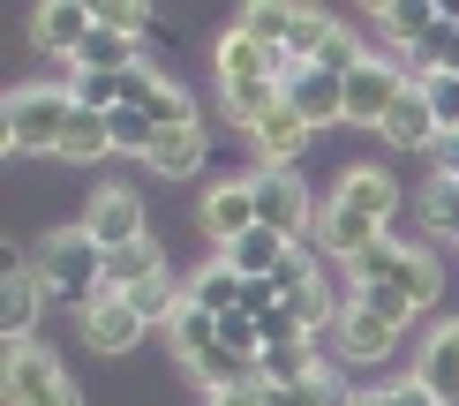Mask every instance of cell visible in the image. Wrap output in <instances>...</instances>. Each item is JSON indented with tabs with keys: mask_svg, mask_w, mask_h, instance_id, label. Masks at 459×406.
I'll use <instances>...</instances> for the list:
<instances>
[{
	"mask_svg": "<svg viewBox=\"0 0 459 406\" xmlns=\"http://www.w3.org/2000/svg\"><path fill=\"white\" fill-rule=\"evenodd\" d=\"M241 286H248V279L219 256L212 271H196V279H188V301H196V308H212V316H226V308H241Z\"/></svg>",
	"mask_w": 459,
	"mask_h": 406,
	"instance_id": "23",
	"label": "cell"
},
{
	"mask_svg": "<svg viewBox=\"0 0 459 406\" xmlns=\"http://www.w3.org/2000/svg\"><path fill=\"white\" fill-rule=\"evenodd\" d=\"M8 406H83V399H75L61 361L23 339V346H8Z\"/></svg>",
	"mask_w": 459,
	"mask_h": 406,
	"instance_id": "6",
	"label": "cell"
},
{
	"mask_svg": "<svg viewBox=\"0 0 459 406\" xmlns=\"http://www.w3.org/2000/svg\"><path fill=\"white\" fill-rule=\"evenodd\" d=\"M437 15H445V8H422V0H392V8H377V30H385L392 46L407 53V46H422V38L437 30Z\"/></svg>",
	"mask_w": 459,
	"mask_h": 406,
	"instance_id": "22",
	"label": "cell"
},
{
	"mask_svg": "<svg viewBox=\"0 0 459 406\" xmlns=\"http://www.w3.org/2000/svg\"><path fill=\"white\" fill-rule=\"evenodd\" d=\"M196 226H204L219 248H234V241L256 234V188H248V173H234V181H219V188H204Z\"/></svg>",
	"mask_w": 459,
	"mask_h": 406,
	"instance_id": "9",
	"label": "cell"
},
{
	"mask_svg": "<svg viewBox=\"0 0 459 406\" xmlns=\"http://www.w3.org/2000/svg\"><path fill=\"white\" fill-rule=\"evenodd\" d=\"M219 346H226V354L264 361V332H256V316H248V308H226V316H219Z\"/></svg>",
	"mask_w": 459,
	"mask_h": 406,
	"instance_id": "27",
	"label": "cell"
},
{
	"mask_svg": "<svg viewBox=\"0 0 459 406\" xmlns=\"http://www.w3.org/2000/svg\"><path fill=\"white\" fill-rule=\"evenodd\" d=\"M151 279H166V256H159V241H151V234L106 256V294H143Z\"/></svg>",
	"mask_w": 459,
	"mask_h": 406,
	"instance_id": "17",
	"label": "cell"
},
{
	"mask_svg": "<svg viewBox=\"0 0 459 406\" xmlns=\"http://www.w3.org/2000/svg\"><path fill=\"white\" fill-rule=\"evenodd\" d=\"M248 188H256V226L301 241V226H309V196H301L294 173H248Z\"/></svg>",
	"mask_w": 459,
	"mask_h": 406,
	"instance_id": "12",
	"label": "cell"
},
{
	"mask_svg": "<svg viewBox=\"0 0 459 406\" xmlns=\"http://www.w3.org/2000/svg\"><path fill=\"white\" fill-rule=\"evenodd\" d=\"M422 91H429V113H437V128L452 135V128H459V75H429Z\"/></svg>",
	"mask_w": 459,
	"mask_h": 406,
	"instance_id": "30",
	"label": "cell"
},
{
	"mask_svg": "<svg viewBox=\"0 0 459 406\" xmlns=\"http://www.w3.org/2000/svg\"><path fill=\"white\" fill-rule=\"evenodd\" d=\"M83 234L106 248H128V241H143V203H136V188H99L91 196V211H83Z\"/></svg>",
	"mask_w": 459,
	"mask_h": 406,
	"instance_id": "10",
	"label": "cell"
},
{
	"mask_svg": "<svg viewBox=\"0 0 459 406\" xmlns=\"http://www.w3.org/2000/svg\"><path fill=\"white\" fill-rule=\"evenodd\" d=\"M294 248H301V241H286V234H272V226H256L248 241H234V248H226V263H234L241 279H279V263L294 256Z\"/></svg>",
	"mask_w": 459,
	"mask_h": 406,
	"instance_id": "20",
	"label": "cell"
},
{
	"mask_svg": "<svg viewBox=\"0 0 459 406\" xmlns=\"http://www.w3.org/2000/svg\"><path fill=\"white\" fill-rule=\"evenodd\" d=\"M38 301H46L38 271H30V263H15V271H8V294H0V332H8V346H23V339H30Z\"/></svg>",
	"mask_w": 459,
	"mask_h": 406,
	"instance_id": "19",
	"label": "cell"
},
{
	"mask_svg": "<svg viewBox=\"0 0 459 406\" xmlns=\"http://www.w3.org/2000/svg\"><path fill=\"white\" fill-rule=\"evenodd\" d=\"M241 135H248V151L264 159V173H286V166L301 159V151H309V135H316V128L279 99V106H264L256 121H241Z\"/></svg>",
	"mask_w": 459,
	"mask_h": 406,
	"instance_id": "8",
	"label": "cell"
},
{
	"mask_svg": "<svg viewBox=\"0 0 459 406\" xmlns=\"http://www.w3.org/2000/svg\"><path fill=\"white\" fill-rule=\"evenodd\" d=\"M429 166H437V181H452V188H459V128H452V135H437Z\"/></svg>",
	"mask_w": 459,
	"mask_h": 406,
	"instance_id": "32",
	"label": "cell"
},
{
	"mask_svg": "<svg viewBox=\"0 0 459 406\" xmlns=\"http://www.w3.org/2000/svg\"><path fill=\"white\" fill-rule=\"evenodd\" d=\"M414 316H422V308H414L407 294H392V286H354V294L339 301V324H332L339 354L347 361H385Z\"/></svg>",
	"mask_w": 459,
	"mask_h": 406,
	"instance_id": "2",
	"label": "cell"
},
{
	"mask_svg": "<svg viewBox=\"0 0 459 406\" xmlns=\"http://www.w3.org/2000/svg\"><path fill=\"white\" fill-rule=\"evenodd\" d=\"M99 30L143 38V30H151V8H136V0H99Z\"/></svg>",
	"mask_w": 459,
	"mask_h": 406,
	"instance_id": "29",
	"label": "cell"
},
{
	"mask_svg": "<svg viewBox=\"0 0 459 406\" xmlns=\"http://www.w3.org/2000/svg\"><path fill=\"white\" fill-rule=\"evenodd\" d=\"M414 384L437 399V406H459V324H437L422 361H414Z\"/></svg>",
	"mask_w": 459,
	"mask_h": 406,
	"instance_id": "16",
	"label": "cell"
},
{
	"mask_svg": "<svg viewBox=\"0 0 459 406\" xmlns=\"http://www.w3.org/2000/svg\"><path fill=\"white\" fill-rule=\"evenodd\" d=\"M392 211H399V181H392V173H377V166H354V173H339L332 203L316 211V241L347 263V256H361L369 241H385Z\"/></svg>",
	"mask_w": 459,
	"mask_h": 406,
	"instance_id": "1",
	"label": "cell"
},
{
	"mask_svg": "<svg viewBox=\"0 0 459 406\" xmlns=\"http://www.w3.org/2000/svg\"><path fill=\"white\" fill-rule=\"evenodd\" d=\"M166 332H174V354H181V361H204V354L219 346V316H212V308H196V301H188L181 316L166 324Z\"/></svg>",
	"mask_w": 459,
	"mask_h": 406,
	"instance_id": "24",
	"label": "cell"
},
{
	"mask_svg": "<svg viewBox=\"0 0 459 406\" xmlns=\"http://www.w3.org/2000/svg\"><path fill=\"white\" fill-rule=\"evenodd\" d=\"M68 121H75V91H61V83H23V91H8V151H15V159L61 151Z\"/></svg>",
	"mask_w": 459,
	"mask_h": 406,
	"instance_id": "5",
	"label": "cell"
},
{
	"mask_svg": "<svg viewBox=\"0 0 459 406\" xmlns=\"http://www.w3.org/2000/svg\"><path fill=\"white\" fill-rule=\"evenodd\" d=\"M347 279L354 286H392V294H407L414 308H437V294H445V271H437L429 256V241L422 248H407V241H369L361 256H347Z\"/></svg>",
	"mask_w": 459,
	"mask_h": 406,
	"instance_id": "4",
	"label": "cell"
},
{
	"mask_svg": "<svg viewBox=\"0 0 459 406\" xmlns=\"http://www.w3.org/2000/svg\"><path fill=\"white\" fill-rule=\"evenodd\" d=\"M91 30H99V8H75V0H53V8H38L30 38L46 53H61V61H75V53L91 46Z\"/></svg>",
	"mask_w": 459,
	"mask_h": 406,
	"instance_id": "15",
	"label": "cell"
},
{
	"mask_svg": "<svg viewBox=\"0 0 459 406\" xmlns=\"http://www.w3.org/2000/svg\"><path fill=\"white\" fill-rule=\"evenodd\" d=\"M256 376L272 384V392H294V384H309V376H324V361H316V339H286V346H264Z\"/></svg>",
	"mask_w": 459,
	"mask_h": 406,
	"instance_id": "18",
	"label": "cell"
},
{
	"mask_svg": "<svg viewBox=\"0 0 459 406\" xmlns=\"http://www.w3.org/2000/svg\"><path fill=\"white\" fill-rule=\"evenodd\" d=\"M414 75H407V61H392V53H369L354 75H347V121L354 128H385V113L399 106V91H407Z\"/></svg>",
	"mask_w": 459,
	"mask_h": 406,
	"instance_id": "7",
	"label": "cell"
},
{
	"mask_svg": "<svg viewBox=\"0 0 459 406\" xmlns=\"http://www.w3.org/2000/svg\"><path fill=\"white\" fill-rule=\"evenodd\" d=\"M204 406H272V384H241V392H219V399H204Z\"/></svg>",
	"mask_w": 459,
	"mask_h": 406,
	"instance_id": "33",
	"label": "cell"
},
{
	"mask_svg": "<svg viewBox=\"0 0 459 406\" xmlns=\"http://www.w3.org/2000/svg\"><path fill=\"white\" fill-rule=\"evenodd\" d=\"M354 406H437V399H429V392H422V384H414V376H407V384H385V392H361Z\"/></svg>",
	"mask_w": 459,
	"mask_h": 406,
	"instance_id": "31",
	"label": "cell"
},
{
	"mask_svg": "<svg viewBox=\"0 0 459 406\" xmlns=\"http://www.w3.org/2000/svg\"><path fill=\"white\" fill-rule=\"evenodd\" d=\"M30 271H38V286H46V301H68V308H91L106 294V248L91 241L83 226L46 234L30 248Z\"/></svg>",
	"mask_w": 459,
	"mask_h": 406,
	"instance_id": "3",
	"label": "cell"
},
{
	"mask_svg": "<svg viewBox=\"0 0 459 406\" xmlns=\"http://www.w3.org/2000/svg\"><path fill=\"white\" fill-rule=\"evenodd\" d=\"M377 135H385L392 151H437V135H445V128H437V113H429V91H422V83H407Z\"/></svg>",
	"mask_w": 459,
	"mask_h": 406,
	"instance_id": "14",
	"label": "cell"
},
{
	"mask_svg": "<svg viewBox=\"0 0 459 406\" xmlns=\"http://www.w3.org/2000/svg\"><path fill=\"white\" fill-rule=\"evenodd\" d=\"M106 128H113V151H136V159H151V143H159V121L151 113H136V106H121V113H106Z\"/></svg>",
	"mask_w": 459,
	"mask_h": 406,
	"instance_id": "26",
	"label": "cell"
},
{
	"mask_svg": "<svg viewBox=\"0 0 459 406\" xmlns=\"http://www.w3.org/2000/svg\"><path fill=\"white\" fill-rule=\"evenodd\" d=\"M286 106H294L309 128L347 121V75H332V68H294V75H286Z\"/></svg>",
	"mask_w": 459,
	"mask_h": 406,
	"instance_id": "11",
	"label": "cell"
},
{
	"mask_svg": "<svg viewBox=\"0 0 459 406\" xmlns=\"http://www.w3.org/2000/svg\"><path fill=\"white\" fill-rule=\"evenodd\" d=\"M204 166V128H166L159 143H151V173H166V181H188V173Z\"/></svg>",
	"mask_w": 459,
	"mask_h": 406,
	"instance_id": "21",
	"label": "cell"
},
{
	"mask_svg": "<svg viewBox=\"0 0 459 406\" xmlns=\"http://www.w3.org/2000/svg\"><path fill=\"white\" fill-rule=\"evenodd\" d=\"M143 332H151V324L136 316V301H128V294H99V301L83 308V339L99 346V354H128Z\"/></svg>",
	"mask_w": 459,
	"mask_h": 406,
	"instance_id": "13",
	"label": "cell"
},
{
	"mask_svg": "<svg viewBox=\"0 0 459 406\" xmlns=\"http://www.w3.org/2000/svg\"><path fill=\"white\" fill-rule=\"evenodd\" d=\"M106 151H113L106 113H83V106H75V121H68V135H61V159H106Z\"/></svg>",
	"mask_w": 459,
	"mask_h": 406,
	"instance_id": "25",
	"label": "cell"
},
{
	"mask_svg": "<svg viewBox=\"0 0 459 406\" xmlns=\"http://www.w3.org/2000/svg\"><path fill=\"white\" fill-rule=\"evenodd\" d=\"M422 226H429V234H452V241H459V188H452V181H437L429 196H422Z\"/></svg>",
	"mask_w": 459,
	"mask_h": 406,
	"instance_id": "28",
	"label": "cell"
}]
</instances>
